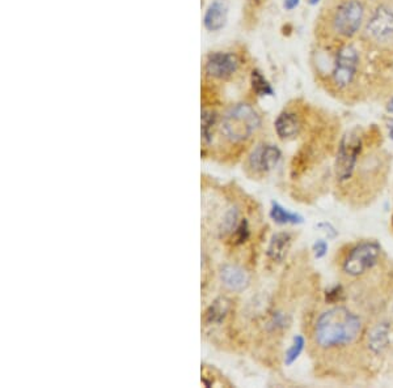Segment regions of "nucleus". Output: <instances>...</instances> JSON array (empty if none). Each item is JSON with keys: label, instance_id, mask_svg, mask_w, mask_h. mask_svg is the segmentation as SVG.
Here are the masks:
<instances>
[{"label": "nucleus", "instance_id": "f257e3e1", "mask_svg": "<svg viewBox=\"0 0 393 388\" xmlns=\"http://www.w3.org/2000/svg\"><path fill=\"white\" fill-rule=\"evenodd\" d=\"M361 319L346 307H333L322 313L315 327V340L321 348H336L357 340Z\"/></svg>", "mask_w": 393, "mask_h": 388}, {"label": "nucleus", "instance_id": "f03ea898", "mask_svg": "<svg viewBox=\"0 0 393 388\" xmlns=\"http://www.w3.org/2000/svg\"><path fill=\"white\" fill-rule=\"evenodd\" d=\"M261 125L256 110L247 104H238L229 108L222 120L220 131L232 143L247 140Z\"/></svg>", "mask_w": 393, "mask_h": 388}, {"label": "nucleus", "instance_id": "7ed1b4c3", "mask_svg": "<svg viewBox=\"0 0 393 388\" xmlns=\"http://www.w3.org/2000/svg\"><path fill=\"white\" fill-rule=\"evenodd\" d=\"M365 18V6L361 0H342L332 13L330 25L337 36L351 38Z\"/></svg>", "mask_w": 393, "mask_h": 388}, {"label": "nucleus", "instance_id": "20e7f679", "mask_svg": "<svg viewBox=\"0 0 393 388\" xmlns=\"http://www.w3.org/2000/svg\"><path fill=\"white\" fill-rule=\"evenodd\" d=\"M361 151L362 139L358 132L351 131L342 137L336 161V174L339 181L345 182L351 178Z\"/></svg>", "mask_w": 393, "mask_h": 388}, {"label": "nucleus", "instance_id": "39448f33", "mask_svg": "<svg viewBox=\"0 0 393 388\" xmlns=\"http://www.w3.org/2000/svg\"><path fill=\"white\" fill-rule=\"evenodd\" d=\"M380 256V246L375 242H363L356 246L344 262V271L349 276H361L371 270Z\"/></svg>", "mask_w": 393, "mask_h": 388}, {"label": "nucleus", "instance_id": "423d86ee", "mask_svg": "<svg viewBox=\"0 0 393 388\" xmlns=\"http://www.w3.org/2000/svg\"><path fill=\"white\" fill-rule=\"evenodd\" d=\"M358 51L354 46L346 45L339 49L333 70V82L339 89L348 88L353 82L358 70Z\"/></svg>", "mask_w": 393, "mask_h": 388}, {"label": "nucleus", "instance_id": "0eeeda50", "mask_svg": "<svg viewBox=\"0 0 393 388\" xmlns=\"http://www.w3.org/2000/svg\"><path fill=\"white\" fill-rule=\"evenodd\" d=\"M366 33L377 41L393 37V11L385 7L376 9L367 23Z\"/></svg>", "mask_w": 393, "mask_h": 388}, {"label": "nucleus", "instance_id": "6e6552de", "mask_svg": "<svg viewBox=\"0 0 393 388\" xmlns=\"http://www.w3.org/2000/svg\"><path fill=\"white\" fill-rule=\"evenodd\" d=\"M238 58L229 53H214L209 55L206 73L217 79H227L238 70Z\"/></svg>", "mask_w": 393, "mask_h": 388}, {"label": "nucleus", "instance_id": "1a4fd4ad", "mask_svg": "<svg viewBox=\"0 0 393 388\" xmlns=\"http://www.w3.org/2000/svg\"><path fill=\"white\" fill-rule=\"evenodd\" d=\"M282 154L275 145H261L249 158L250 168L256 172H269L279 163Z\"/></svg>", "mask_w": 393, "mask_h": 388}, {"label": "nucleus", "instance_id": "9d476101", "mask_svg": "<svg viewBox=\"0 0 393 388\" xmlns=\"http://www.w3.org/2000/svg\"><path fill=\"white\" fill-rule=\"evenodd\" d=\"M220 279L223 284L234 292L247 289L249 285V276L241 267L234 264H226L220 270Z\"/></svg>", "mask_w": 393, "mask_h": 388}, {"label": "nucleus", "instance_id": "9b49d317", "mask_svg": "<svg viewBox=\"0 0 393 388\" xmlns=\"http://www.w3.org/2000/svg\"><path fill=\"white\" fill-rule=\"evenodd\" d=\"M229 7L224 0H215L205 15V27L211 32H217L224 27L227 21Z\"/></svg>", "mask_w": 393, "mask_h": 388}, {"label": "nucleus", "instance_id": "f8f14e48", "mask_svg": "<svg viewBox=\"0 0 393 388\" xmlns=\"http://www.w3.org/2000/svg\"><path fill=\"white\" fill-rule=\"evenodd\" d=\"M299 120L291 113H282L275 120V131L282 140L293 139L299 134Z\"/></svg>", "mask_w": 393, "mask_h": 388}, {"label": "nucleus", "instance_id": "ddd939ff", "mask_svg": "<svg viewBox=\"0 0 393 388\" xmlns=\"http://www.w3.org/2000/svg\"><path fill=\"white\" fill-rule=\"evenodd\" d=\"M290 244H291V235L289 233H278L273 235L267 247V256L273 262H284L286 255L289 253Z\"/></svg>", "mask_w": 393, "mask_h": 388}, {"label": "nucleus", "instance_id": "4468645a", "mask_svg": "<svg viewBox=\"0 0 393 388\" xmlns=\"http://www.w3.org/2000/svg\"><path fill=\"white\" fill-rule=\"evenodd\" d=\"M229 308H231V301L229 298H217L207 308L205 314V322L207 325H219L229 314Z\"/></svg>", "mask_w": 393, "mask_h": 388}, {"label": "nucleus", "instance_id": "2eb2a0df", "mask_svg": "<svg viewBox=\"0 0 393 388\" xmlns=\"http://www.w3.org/2000/svg\"><path fill=\"white\" fill-rule=\"evenodd\" d=\"M388 334H389V328L385 325H379L371 331L368 337V345L371 346L373 352L382 353L385 351L389 343Z\"/></svg>", "mask_w": 393, "mask_h": 388}, {"label": "nucleus", "instance_id": "dca6fc26", "mask_svg": "<svg viewBox=\"0 0 393 388\" xmlns=\"http://www.w3.org/2000/svg\"><path fill=\"white\" fill-rule=\"evenodd\" d=\"M270 217L274 220L277 224H301L303 223L302 217L296 213H291L289 211H286L284 207H281L279 204L273 203V207L270 211Z\"/></svg>", "mask_w": 393, "mask_h": 388}, {"label": "nucleus", "instance_id": "f3484780", "mask_svg": "<svg viewBox=\"0 0 393 388\" xmlns=\"http://www.w3.org/2000/svg\"><path fill=\"white\" fill-rule=\"evenodd\" d=\"M252 88H253V91L256 92L257 96H273L274 94L272 85L262 76V73L257 70L252 73Z\"/></svg>", "mask_w": 393, "mask_h": 388}, {"label": "nucleus", "instance_id": "a211bd4d", "mask_svg": "<svg viewBox=\"0 0 393 388\" xmlns=\"http://www.w3.org/2000/svg\"><path fill=\"white\" fill-rule=\"evenodd\" d=\"M217 115L212 111H203L202 113V139L207 144L211 142V130L215 125Z\"/></svg>", "mask_w": 393, "mask_h": 388}, {"label": "nucleus", "instance_id": "6ab92c4d", "mask_svg": "<svg viewBox=\"0 0 393 388\" xmlns=\"http://www.w3.org/2000/svg\"><path fill=\"white\" fill-rule=\"evenodd\" d=\"M303 348H304V339H303L302 336H296L295 339H294L293 345H291V348L287 351L286 353V365H291L294 361H296V358L301 356V353H302Z\"/></svg>", "mask_w": 393, "mask_h": 388}, {"label": "nucleus", "instance_id": "aec40b11", "mask_svg": "<svg viewBox=\"0 0 393 388\" xmlns=\"http://www.w3.org/2000/svg\"><path fill=\"white\" fill-rule=\"evenodd\" d=\"M236 220H238V212L235 209H231L222 223V227H220L222 234H229L236 226Z\"/></svg>", "mask_w": 393, "mask_h": 388}, {"label": "nucleus", "instance_id": "412c9836", "mask_svg": "<svg viewBox=\"0 0 393 388\" xmlns=\"http://www.w3.org/2000/svg\"><path fill=\"white\" fill-rule=\"evenodd\" d=\"M249 238V227H248V223L246 220L241 221V224L236 227L235 234H234V241L235 244H244Z\"/></svg>", "mask_w": 393, "mask_h": 388}, {"label": "nucleus", "instance_id": "4be33fe9", "mask_svg": "<svg viewBox=\"0 0 393 388\" xmlns=\"http://www.w3.org/2000/svg\"><path fill=\"white\" fill-rule=\"evenodd\" d=\"M313 251H315L316 258H322L328 251V244H325L324 241H318L313 246Z\"/></svg>", "mask_w": 393, "mask_h": 388}, {"label": "nucleus", "instance_id": "5701e85b", "mask_svg": "<svg viewBox=\"0 0 393 388\" xmlns=\"http://www.w3.org/2000/svg\"><path fill=\"white\" fill-rule=\"evenodd\" d=\"M341 296H342V289L339 287H336L334 289L330 290V292L327 293V301L334 303L337 301H341Z\"/></svg>", "mask_w": 393, "mask_h": 388}, {"label": "nucleus", "instance_id": "b1692460", "mask_svg": "<svg viewBox=\"0 0 393 388\" xmlns=\"http://www.w3.org/2000/svg\"><path fill=\"white\" fill-rule=\"evenodd\" d=\"M299 6V0H284V8L291 11Z\"/></svg>", "mask_w": 393, "mask_h": 388}, {"label": "nucleus", "instance_id": "393cba45", "mask_svg": "<svg viewBox=\"0 0 393 388\" xmlns=\"http://www.w3.org/2000/svg\"><path fill=\"white\" fill-rule=\"evenodd\" d=\"M388 111L389 113H392L393 114V99L389 101V104H388Z\"/></svg>", "mask_w": 393, "mask_h": 388}, {"label": "nucleus", "instance_id": "a878e982", "mask_svg": "<svg viewBox=\"0 0 393 388\" xmlns=\"http://www.w3.org/2000/svg\"><path fill=\"white\" fill-rule=\"evenodd\" d=\"M389 136H391V139L393 140V125H391V130H389Z\"/></svg>", "mask_w": 393, "mask_h": 388}, {"label": "nucleus", "instance_id": "bb28decb", "mask_svg": "<svg viewBox=\"0 0 393 388\" xmlns=\"http://www.w3.org/2000/svg\"><path fill=\"white\" fill-rule=\"evenodd\" d=\"M320 0H310V4H318Z\"/></svg>", "mask_w": 393, "mask_h": 388}]
</instances>
